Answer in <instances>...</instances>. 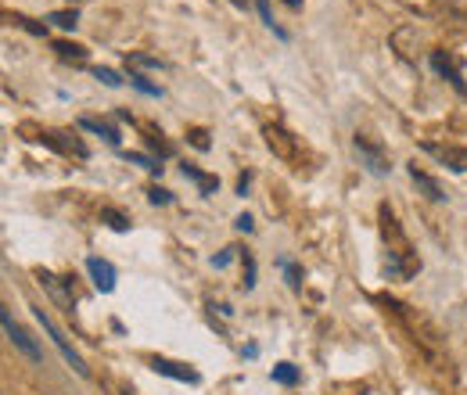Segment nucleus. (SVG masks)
<instances>
[{
    "label": "nucleus",
    "instance_id": "nucleus-1",
    "mask_svg": "<svg viewBox=\"0 0 467 395\" xmlns=\"http://www.w3.org/2000/svg\"><path fill=\"white\" fill-rule=\"evenodd\" d=\"M29 309H32V316H36V323H40V327L47 330V338L54 341V348L61 352V359H65V363H68V366H72V370H75L79 377H86V373H90V366H86V363H83V356H79V352H75V348L68 345V338H65V334L57 330V323L50 320V312H47L43 305H29Z\"/></svg>",
    "mask_w": 467,
    "mask_h": 395
},
{
    "label": "nucleus",
    "instance_id": "nucleus-2",
    "mask_svg": "<svg viewBox=\"0 0 467 395\" xmlns=\"http://www.w3.org/2000/svg\"><path fill=\"white\" fill-rule=\"evenodd\" d=\"M0 323H4V334H7V341H11L14 348H22V352H25V356H29L32 363H40V359H43L40 345H36V341H32V338H29V334H25V330H22L18 323H14L11 309H0Z\"/></svg>",
    "mask_w": 467,
    "mask_h": 395
},
{
    "label": "nucleus",
    "instance_id": "nucleus-3",
    "mask_svg": "<svg viewBox=\"0 0 467 395\" xmlns=\"http://www.w3.org/2000/svg\"><path fill=\"white\" fill-rule=\"evenodd\" d=\"M86 269H90V280H93L97 291H111V287H115V266H111V262L90 255V259H86Z\"/></svg>",
    "mask_w": 467,
    "mask_h": 395
},
{
    "label": "nucleus",
    "instance_id": "nucleus-4",
    "mask_svg": "<svg viewBox=\"0 0 467 395\" xmlns=\"http://www.w3.org/2000/svg\"><path fill=\"white\" fill-rule=\"evenodd\" d=\"M151 370H154V373H165V377H172V381L198 384V373H194L190 366H183V363H172V359H162V356H154V359H151Z\"/></svg>",
    "mask_w": 467,
    "mask_h": 395
},
{
    "label": "nucleus",
    "instance_id": "nucleus-5",
    "mask_svg": "<svg viewBox=\"0 0 467 395\" xmlns=\"http://www.w3.org/2000/svg\"><path fill=\"white\" fill-rule=\"evenodd\" d=\"M356 154L366 162V169H370L374 176H384V172H388V162L381 158V151H377V147H370L363 136H356Z\"/></svg>",
    "mask_w": 467,
    "mask_h": 395
},
{
    "label": "nucleus",
    "instance_id": "nucleus-6",
    "mask_svg": "<svg viewBox=\"0 0 467 395\" xmlns=\"http://www.w3.org/2000/svg\"><path fill=\"white\" fill-rule=\"evenodd\" d=\"M427 151L438 154L442 162H449V169H456V172L467 169V151H456V147H435V144H427Z\"/></svg>",
    "mask_w": 467,
    "mask_h": 395
},
{
    "label": "nucleus",
    "instance_id": "nucleus-7",
    "mask_svg": "<svg viewBox=\"0 0 467 395\" xmlns=\"http://www.w3.org/2000/svg\"><path fill=\"white\" fill-rule=\"evenodd\" d=\"M410 176H413V183H417V187H420V190H424V194H427L431 201H442V198H445V194H442V187H438V183H435V180H431L427 172H420L417 165L410 169Z\"/></svg>",
    "mask_w": 467,
    "mask_h": 395
},
{
    "label": "nucleus",
    "instance_id": "nucleus-8",
    "mask_svg": "<svg viewBox=\"0 0 467 395\" xmlns=\"http://www.w3.org/2000/svg\"><path fill=\"white\" fill-rule=\"evenodd\" d=\"M431 61H435V68H438L442 75H449V83H453V86H460V90H463V79H460V72L453 68V61H449V57H442V54L435 50V54H431Z\"/></svg>",
    "mask_w": 467,
    "mask_h": 395
},
{
    "label": "nucleus",
    "instance_id": "nucleus-9",
    "mask_svg": "<svg viewBox=\"0 0 467 395\" xmlns=\"http://www.w3.org/2000/svg\"><path fill=\"white\" fill-rule=\"evenodd\" d=\"M269 377L280 381V384H295V381H298V370H295L291 363H277V366L269 370Z\"/></svg>",
    "mask_w": 467,
    "mask_h": 395
},
{
    "label": "nucleus",
    "instance_id": "nucleus-10",
    "mask_svg": "<svg viewBox=\"0 0 467 395\" xmlns=\"http://www.w3.org/2000/svg\"><path fill=\"white\" fill-rule=\"evenodd\" d=\"M79 126H83V129H90V133H101V136H104V140H111V144H115V140H119V133H115V129H111V126H101V122H97V118H83V122H79Z\"/></svg>",
    "mask_w": 467,
    "mask_h": 395
},
{
    "label": "nucleus",
    "instance_id": "nucleus-11",
    "mask_svg": "<svg viewBox=\"0 0 467 395\" xmlns=\"http://www.w3.org/2000/svg\"><path fill=\"white\" fill-rule=\"evenodd\" d=\"M47 22H54L57 29H75V22H79V14L75 11H54Z\"/></svg>",
    "mask_w": 467,
    "mask_h": 395
},
{
    "label": "nucleus",
    "instance_id": "nucleus-12",
    "mask_svg": "<svg viewBox=\"0 0 467 395\" xmlns=\"http://www.w3.org/2000/svg\"><path fill=\"white\" fill-rule=\"evenodd\" d=\"M255 4H259V14H262V25H266V29H273L280 40H287V32H284V29L273 22V14H269V4H266V0H255Z\"/></svg>",
    "mask_w": 467,
    "mask_h": 395
},
{
    "label": "nucleus",
    "instance_id": "nucleus-13",
    "mask_svg": "<svg viewBox=\"0 0 467 395\" xmlns=\"http://www.w3.org/2000/svg\"><path fill=\"white\" fill-rule=\"evenodd\" d=\"M40 284H47V287L54 291V298H57V302H61L65 309H72V298H68V294H65V291H61L57 284H54V276H50V273H40Z\"/></svg>",
    "mask_w": 467,
    "mask_h": 395
},
{
    "label": "nucleus",
    "instance_id": "nucleus-14",
    "mask_svg": "<svg viewBox=\"0 0 467 395\" xmlns=\"http://www.w3.org/2000/svg\"><path fill=\"white\" fill-rule=\"evenodd\" d=\"M54 50H57L61 57H75V61H83V54H86L83 47H75V43H65V40H61V43H54Z\"/></svg>",
    "mask_w": 467,
    "mask_h": 395
},
{
    "label": "nucleus",
    "instance_id": "nucleus-15",
    "mask_svg": "<svg viewBox=\"0 0 467 395\" xmlns=\"http://www.w3.org/2000/svg\"><path fill=\"white\" fill-rule=\"evenodd\" d=\"M183 176H190V180H198L201 183V190H216V180H208V176H201L194 165H183Z\"/></svg>",
    "mask_w": 467,
    "mask_h": 395
},
{
    "label": "nucleus",
    "instance_id": "nucleus-16",
    "mask_svg": "<svg viewBox=\"0 0 467 395\" xmlns=\"http://www.w3.org/2000/svg\"><path fill=\"white\" fill-rule=\"evenodd\" d=\"M93 75H97L104 86H122V75H119V72H111V68H97Z\"/></svg>",
    "mask_w": 467,
    "mask_h": 395
},
{
    "label": "nucleus",
    "instance_id": "nucleus-17",
    "mask_svg": "<svg viewBox=\"0 0 467 395\" xmlns=\"http://www.w3.org/2000/svg\"><path fill=\"white\" fill-rule=\"evenodd\" d=\"M147 201H151V205H169V201H172V194H169V190H162V187H151V190H147Z\"/></svg>",
    "mask_w": 467,
    "mask_h": 395
},
{
    "label": "nucleus",
    "instance_id": "nucleus-18",
    "mask_svg": "<svg viewBox=\"0 0 467 395\" xmlns=\"http://www.w3.org/2000/svg\"><path fill=\"white\" fill-rule=\"evenodd\" d=\"M129 61L140 65V68H162V61H158V57H147V54H129Z\"/></svg>",
    "mask_w": 467,
    "mask_h": 395
},
{
    "label": "nucleus",
    "instance_id": "nucleus-19",
    "mask_svg": "<svg viewBox=\"0 0 467 395\" xmlns=\"http://www.w3.org/2000/svg\"><path fill=\"white\" fill-rule=\"evenodd\" d=\"M129 83H133V86H137L140 93H151V97H162V90H158V86H151V83H144L140 75H129Z\"/></svg>",
    "mask_w": 467,
    "mask_h": 395
},
{
    "label": "nucleus",
    "instance_id": "nucleus-20",
    "mask_svg": "<svg viewBox=\"0 0 467 395\" xmlns=\"http://www.w3.org/2000/svg\"><path fill=\"white\" fill-rule=\"evenodd\" d=\"M104 219H108L115 230H126V226H129V219H126V215H119V212H111V208L104 212Z\"/></svg>",
    "mask_w": 467,
    "mask_h": 395
},
{
    "label": "nucleus",
    "instance_id": "nucleus-21",
    "mask_svg": "<svg viewBox=\"0 0 467 395\" xmlns=\"http://www.w3.org/2000/svg\"><path fill=\"white\" fill-rule=\"evenodd\" d=\"M284 273H287V284H291V287L298 291V287H302V280H298V269H295L291 262H284Z\"/></svg>",
    "mask_w": 467,
    "mask_h": 395
},
{
    "label": "nucleus",
    "instance_id": "nucleus-22",
    "mask_svg": "<svg viewBox=\"0 0 467 395\" xmlns=\"http://www.w3.org/2000/svg\"><path fill=\"white\" fill-rule=\"evenodd\" d=\"M234 226H237V230H244V233H248V230H251V215H237V223H234Z\"/></svg>",
    "mask_w": 467,
    "mask_h": 395
},
{
    "label": "nucleus",
    "instance_id": "nucleus-23",
    "mask_svg": "<svg viewBox=\"0 0 467 395\" xmlns=\"http://www.w3.org/2000/svg\"><path fill=\"white\" fill-rule=\"evenodd\" d=\"M226 262H230V251H223V255H216V259H212V266H216V269H223Z\"/></svg>",
    "mask_w": 467,
    "mask_h": 395
},
{
    "label": "nucleus",
    "instance_id": "nucleus-24",
    "mask_svg": "<svg viewBox=\"0 0 467 395\" xmlns=\"http://www.w3.org/2000/svg\"><path fill=\"white\" fill-rule=\"evenodd\" d=\"M190 136H194V144H198V147H208V140H205V133H201V129H194Z\"/></svg>",
    "mask_w": 467,
    "mask_h": 395
},
{
    "label": "nucleus",
    "instance_id": "nucleus-25",
    "mask_svg": "<svg viewBox=\"0 0 467 395\" xmlns=\"http://www.w3.org/2000/svg\"><path fill=\"white\" fill-rule=\"evenodd\" d=\"M284 4H287L291 11H298V7H302V0H284Z\"/></svg>",
    "mask_w": 467,
    "mask_h": 395
},
{
    "label": "nucleus",
    "instance_id": "nucleus-26",
    "mask_svg": "<svg viewBox=\"0 0 467 395\" xmlns=\"http://www.w3.org/2000/svg\"><path fill=\"white\" fill-rule=\"evenodd\" d=\"M230 4H234V7H244V0H230Z\"/></svg>",
    "mask_w": 467,
    "mask_h": 395
},
{
    "label": "nucleus",
    "instance_id": "nucleus-27",
    "mask_svg": "<svg viewBox=\"0 0 467 395\" xmlns=\"http://www.w3.org/2000/svg\"><path fill=\"white\" fill-rule=\"evenodd\" d=\"M122 395H133V391H129V388H126V391H122Z\"/></svg>",
    "mask_w": 467,
    "mask_h": 395
}]
</instances>
